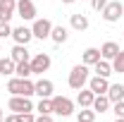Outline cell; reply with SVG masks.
<instances>
[{
    "label": "cell",
    "instance_id": "obj_2",
    "mask_svg": "<svg viewBox=\"0 0 124 122\" xmlns=\"http://www.w3.org/2000/svg\"><path fill=\"white\" fill-rule=\"evenodd\" d=\"M69 86L74 89V91H81L84 89V84H88V65H77L72 72H69Z\"/></svg>",
    "mask_w": 124,
    "mask_h": 122
},
{
    "label": "cell",
    "instance_id": "obj_14",
    "mask_svg": "<svg viewBox=\"0 0 124 122\" xmlns=\"http://www.w3.org/2000/svg\"><path fill=\"white\" fill-rule=\"evenodd\" d=\"M117 53H119V46L115 41H108V43H103V48H100V58L103 60H112Z\"/></svg>",
    "mask_w": 124,
    "mask_h": 122
},
{
    "label": "cell",
    "instance_id": "obj_3",
    "mask_svg": "<svg viewBox=\"0 0 124 122\" xmlns=\"http://www.w3.org/2000/svg\"><path fill=\"white\" fill-rule=\"evenodd\" d=\"M53 113L60 115V117H69L74 113V103L64 96H53Z\"/></svg>",
    "mask_w": 124,
    "mask_h": 122
},
{
    "label": "cell",
    "instance_id": "obj_35",
    "mask_svg": "<svg viewBox=\"0 0 124 122\" xmlns=\"http://www.w3.org/2000/svg\"><path fill=\"white\" fill-rule=\"evenodd\" d=\"M0 122H2V110H0Z\"/></svg>",
    "mask_w": 124,
    "mask_h": 122
},
{
    "label": "cell",
    "instance_id": "obj_6",
    "mask_svg": "<svg viewBox=\"0 0 124 122\" xmlns=\"http://www.w3.org/2000/svg\"><path fill=\"white\" fill-rule=\"evenodd\" d=\"M122 15H124V5L119 2V0L108 2V5L103 7V19H105V22H117Z\"/></svg>",
    "mask_w": 124,
    "mask_h": 122
},
{
    "label": "cell",
    "instance_id": "obj_30",
    "mask_svg": "<svg viewBox=\"0 0 124 122\" xmlns=\"http://www.w3.org/2000/svg\"><path fill=\"white\" fill-rule=\"evenodd\" d=\"M91 5H93V10H98V12H100V10L108 5V0H91Z\"/></svg>",
    "mask_w": 124,
    "mask_h": 122
},
{
    "label": "cell",
    "instance_id": "obj_12",
    "mask_svg": "<svg viewBox=\"0 0 124 122\" xmlns=\"http://www.w3.org/2000/svg\"><path fill=\"white\" fill-rule=\"evenodd\" d=\"M12 38H15V41L19 43V46H26V43H29L31 38H33V31H31L29 26H24V24H22V26L12 29Z\"/></svg>",
    "mask_w": 124,
    "mask_h": 122
},
{
    "label": "cell",
    "instance_id": "obj_8",
    "mask_svg": "<svg viewBox=\"0 0 124 122\" xmlns=\"http://www.w3.org/2000/svg\"><path fill=\"white\" fill-rule=\"evenodd\" d=\"M17 15L22 19H36V5L33 0H17Z\"/></svg>",
    "mask_w": 124,
    "mask_h": 122
},
{
    "label": "cell",
    "instance_id": "obj_16",
    "mask_svg": "<svg viewBox=\"0 0 124 122\" xmlns=\"http://www.w3.org/2000/svg\"><path fill=\"white\" fill-rule=\"evenodd\" d=\"M93 70H95V74H98V77H105V79L112 74V65H110V60H103V58L93 65Z\"/></svg>",
    "mask_w": 124,
    "mask_h": 122
},
{
    "label": "cell",
    "instance_id": "obj_22",
    "mask_svg": "<svg viewBox=\"0 0 124 122\" xmlns=\"http://www.w3.org/2000/svg\"><path fill=\"white\" fill-rule=\"evenodd\" d=\"M15 67H17V62L12 60V58H2V60H0V74L2 77L15 74Z\"/></svg>",
    "mask_w": 124,
    "mask_h": 122
},
{
    "label": "cell",
    "instance_id": "obj_1",
    "mask_svg": "<svg viewBox=\"0 0 124 122\" xmlns=\"http://www.w3.org/2000/svg\"><path fill=\"white\" fill-rule=\"evenodd\" d=\"M7 91L12 93V96H33V81L29 79H22V77H12L10 81H7Z\"/></svg>",
    "mask_w": 124,
    "mask_h": 122
},
{
    "label": "cell",
    "instance_id": "obj_26",
    "mask_svg": "<svg viewBox=\"0 0 124 122\" xmlns=\"http://www.w3.org/2000/svg\"><path fill=\"white\" fill-rule=\"evenodd\" d=\"M36 110H38L41 115H50V113H53V98H41L38 105H36Z\"/></svg>",
    "mask_w": 124,
    "mask_h": 122
},
{
    "label": "cell",
    "instance_id": "obj_17",
    "mask_svg": "<svg viewBox=\"0 0 124 122\" xmlns=\"http://www.w3.org/2000/svg\"><path fill=\"white\" fill-rule=\"evenodd\" d=\"M91 108L95 110V113H105V110L110 108V98H108V93H100V96H95Z\"/></svg>",
    "mask_w": 124,
    "mask_h": 122
},
{
    "label": "cell",
    "instance_id": "obj_31",
    "mask_svg": "<svg viewBox=\"0 0 124 122\" xmlns=\"http://www.w3.org/2000/svg\"><path fill=\"white\" fill-rule=\"evenodd\" d=\"M36 122H53V115H38Z\"/></svg>",
    "mask_w": 124,
    "mask_h": 122
},
{
    "label": "cell",
    "instance_id": "obj_5",
    "mask_svg": "<svg viewBox=\"0 0 124 122\" xmlns=\"http://www.w3.org/2000/svg\"><path fill=\"white\" fill-rule=\"evenodd\" d=\"M31 72H33V74H43V72H48V67H50V55H48V53H38V55H33V58H31Z\"/></svg>",
    "mask_w": 124,
    "mask_h": 122
},
{
    "label": "cell",
    "instance_id": "obj_11",
    "mask_svg": "<svg viewBox=\"0 0 124 122\" xmlns=\"http://www.w3.org/2000/svg\"><path fill=\"white\" fill-rule=\"evenodd\" d=\"M88 89H91L95 96H100V93H108V89H110V81L105 79V77H93V79H88Z\"/></svg>",
    "mask_w": 124,
    "mask_h": 122
},
{
    "label": "cell",
    "instance_id": "obj_18",
    "mask_svg": "<svg viewBox=\"0 0 124 122\" xmlns=\"http://www.w3.org/2000/svg\"><path fill=\"white\" fill-rule=\"evenodd\" d=\"M50 38L55 41V43H64L67 38H69V31H67V26H53V31H50Z\"/></svg>",
    "mask_w": 124,
    "mask_h": 122
},
{
    "label": "cell",
    "instance_id": "obj_9",
    "mask_svg": "<svg viewBox=\"0 0 124 122\" xmlns=\"http://www.w3.org/2000/svg\"><path fill=\"white\" fill-rule=\"evenodd\" d=\"M17 15V0H0V22H10Z\"/></svg>",
    "mask_w": 124,
    "mask_h": 122
},
{
    "label": "cell",
    "instance_id": "obj_24",
    "mask_svg": "<svg viewBox=\"0 0 124 122\" xmlns=\"http://www.w3.org/2000/svg\"><path fill=\"white\" fill-rule=\"evenodd\" d=\"M112 72H117V74H124V50H119L115 58H112Z\"/></svg>",
    "mask_w": 124,
    "mask_h": 122
},
{
    "label": "cell",
    "instance_id": "obj_27",
    "mask_svg": "<svg viewBox=\"0 0 124 122\" xmlns=\"http://www.w3.org/2000/svg\"><path fill=\"white\" fill-rule=\"evenodd\" d=\"M7 36H12V26H10V22H0V38H7Z\"/></svg>",
    "mask_w": 124,
    "mask_h": 122
},
{
    "label": "cell",
    "instance_id": "obj_32",
    "mask_svg": "<svg viewBox=\"0 0 124 122\" xmlns=\"http://www.w3.org/2000/svg\"><path fill=\"white\" fill-rule=\"evenodd\" d=\"M5 122H19V115H17V113H12V115H10Z\"/></svg>",
    "mask_w": 124,
    "mask_h": 122
},
{
    "label": "cell",
    "instance_id": "obj_29",
    "mask_svg": "<svg viewBox=\"0 0 124 122\" xmlns=\"http://www.w3.org/2000/svg\"><path fill=\"white\" fill-rule=\"evenodd\" d=\"M112 105H115V110H112V113H115L117 117H124V101H119V103H112Z\"/></svg>",
    "mask_w": 124,
    "mask_h": 122
},
{
    "label": "cell",
    "instance_id": "obj_21",
    "mask_svg": "<svg viewBox=\"0 0 124 122\" xmlns=\"http://www.w3.org/2000/svg\"><path fill=\"white\" fill-rule=\"evenodd\" d=\"M69 22H72V29H77V31L88 29V17H86V15H72Z\"/></svg>",
    "mask_w": 124,
    "mask_h": 122
},
{
    "label": "cell",
    "instance_id": "obj_13",
    "mask_svg": "<svg viewBox=\"0 0 124 122\" xmlns=\"http://www.w3.org/2000/svg\"><path fill=\"white\" fill-rule=\"evenodd\" d=\"M108 98H110V103H119V101H124V84H110Z\"/></svg>",
    "mask_w": 124,
    "mask_h": 122
},
{
    "label": "cell",
    "instance_id": "obj_7",
    "mask_svg": "<svg viewBox=\"0 0 124 122\" xmlns=\"http://www.w3.org/2000/svg\"><path fill=\"white\" fill-rule=\"evenodd\" d=\"M33 38H50V31H53V24H50V19H33Z\"/></svg>",
    "mask_w": 124,
    "mask_h": 122
},
{
    "label": "cell",
    "instance_id": "obj_25",
    "mask_svg": "<svg viewBox=\"0 0 124 122\" xmlns=\"http://www.w3.org/2000/svg\"><path fill=\"white\" fill-rule=\"evenodd\" d=\"M95 120V110L93 108H81L77 113V122H93Z\"/></svg>",
    "mask_w": 124,
    "mask_h": 122
},
{
    "label": "cell",
    "instance_id": "obj_15",
    "mask_svg": "<svg viewBox=\"0 0 124 122\" xmlns=\"http://www.w3.org/2000/svg\"><path fill=\"white\" fill-rule=\"evenodd\" d=\"M93 98H95V93H93L91 89H81L79 96H77V103H79L81 108H91V105H93Z\"/></svg>",
    "mask_w": 124,
    "mask_h": 122
},
{
    "label": "cell",
    "instance_id": "obj_23",
    "mask_svg": "<svg viewBox=\"0 0 124 122\" xmlns=\"http://www.w3.org/2000/svg\"><path fill=\"white\" fill-rule=\"evenodd\" d=\"M100 60V50L98 48H86L84 50V65H95Z\"/></svg>",
    "mask_w": 124,
    "mask_h": 122
},
{
    "label": "cell",
    "instance_id": "obj_20",
    "mask_svg": "<svg viewBox=\"0 0 124 122\" xmlns=\"http://www.w3.org/2000/svg\"><path fill=\"white\" fill-rule=\"evenodd\" d=\"M31 74H33V72H31V62H29V60H22V62H17V67H15V77L29 79Z\"/></svg>",
    "mask_w": 124,
    "mask_h": 122
},
{
    "label": "cell",
    "instance_id": "obj_28",
    "mask_svg": "<svg viewBox=\"0 0 124 122\" xmlns=\"http://www.w3.org/2000/svg\"><path fill=\"white\" fill-rule=\"evenodd\" d=\"M19 122H36L33 113H19Z\"/></svg>",
    "mask_w": 124,
    "mask_h": 122
},
{
    "label": "cell",
    "instance_id": "obj_4",
    "mask_svg": "<svg viewBox=\"0 0 124 122\" xmlns=\"http://www.w3.org/2000/svg\"><path fill=\"white\" fill-rule=\"evenodd\" d=\"M7 108L19 115V113H31V110H33V103H31L29 96H12L10 103H7Z\"/></svg>",
    "mask_w": 124,
    "mask_h": 122
},
{
    "label": "cell",
    "instance_id": "obj_10",
    "mask_svg": "<svg viewBox=\"0 0 124 122\" xmlns=\"http://www.w3.org/2000/svg\"><path fill=\"white\" fill-rule=\"evenodd\" d=\"M53 81L50 79H38L36 84H33V91H36V96H41V98H53Z\"/></svg>",
    "mask_w": 124,
    "mask_h": 122
},
{
    "label": "cell",
    "instance_id": "obj_19",
    "mask_svg": "<svg viewBox=\"0 0 124 122\" xmlns=\"http://www.w3.org/2000/svg\"><path fill=\"white\" fill-rule=\"evenodd\" d=\"M10 58H12L15 62H22V60H31V55H29V50H26V46H19V43H17V46L12 48Z\"/></svg>",
    "mask_w": 124,
    "mask_h": 122
},
{
    "label": "cell",
    "instance_id": "obj_34",
    "mask_svg": "<svg viewBox=\"0 0 124 122\" xmlns=\"http://www.w3.org/2000/svg\"><path fill=\"white\" fill-rule=\"evenodd\" d=\"M115 122H124V117H117V120H115Z\"/></svg>",
    "mask_w": 124,
    "mask_h": 122
},
{
    "label": "cell",
    "instance_id": "obj_33",
    "mask_svg": "<svg viewBox=\"0 0 124 122\" xmlns=\"http://www.w3.org/2000/svg\"><path fill=\"white\" fill-rule=\"evenodd\" d=\"M62 2H64V5H69V2H74V0H62Z\"/></svg>",
    "mask_w": 124,
    "mask_h": 122
}]
</instances>
